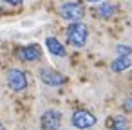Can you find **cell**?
I'll list each match as a JSON object with an SVG mask.
<instances>
[{
  "label": "cell",
  "instance_id": "7c38bea8",
  "mask_svg": "<svg viewBox=\"0 0 132 130\" xmlns=\"http://www.w3.org/2000/svg\"><path fill=\"white\" fill-rule=\"evenodd\" d=\"M118 54L119 56H128L130 53H132V47H128V45H118Z\"/></svg>",
  "mask_w": 132,
  "mask_h": 130
},
{
  "label": "cell",
  "instance_id": "9c48e42d",
  "mask_svg": "<svg viewBox=\"0 0 132 130\" xmlns=\"http://www.w3.org/2000/svg\"><path fill=\"white\" fill-rule=\"evenodd\" d=\"M130 65H132V62H130L128 56H119V58H116V60L112 62V71H114V72H121V71L128 69Z\"/></svg>",
  "mask_w": 132,
  "mask_h": 130
},
{
  "label": "cell",
  "instance_id": "3957f363",
  "mask_svg": "<svg viewBox=\"0 0 132 130\" xmlns=\"http://www.w3.org/2000/svg\"><path fill=\"white\" fill-rule=\"evenodd\" d=\"M71 123H72L74 128H80V130L90 128V126L96 125V116L90 114L89 110H76L71 117Z\"/></svg>",
  "mask_w": 132,
  "mask_h": 130
},
{
  "label": "cell",
  "instance_id": "277c9868",
  "mask_svg": "<svg viewBox=\"0 0 132 130\" xmlns=\"http://www.w3.org/2000/svg\"><path fill=\"white\" fill-rule=\"evenodd\" d=\"M7 85H9V89H13L16 92L24 90L27 87V76H26V72L20 71V69H11L7 72Z\"/></svg>",
  "mask_w": 132,
  "mask_h": 130
},
{
  "label": "cell",
  "instance_id": "52a82bcc",
  "mask_svg": "<svg viewBox=\"0 0 132 130\" xmlns=\"http://www.w3.org/2000/svg\"><path fill=\"white\" fill-rule=\"evenodd\" d=\"M42 56V49L36 45V44H31V45H26L18 51V58L24 60V62H35Z\"/></svg>",
  "mask_w": 132,
  "mask_h": 130
},
{
  "label": "cell",
  "instance_id": "5b68a950",
  "mask_svg": "<svg viewBox=\"0 0 132 130\" xmlns=\"http://www.w3.org/2000/svg\"><path fill=\"white\" fill-rule=\"evenodd\" d=\"M60 123H62V114L58 110H47V112H44V116L40 119V125L44 130H58Z\"/></svg>",
  "mask_w": 132,
  "mask_h": 130
},
{
  "label": "cell",
  "instance_id": "ba28073f",
  "mask_svg": "<svg viewBox=\"0 0 132 130\" xmlns=\"http://www.w3.org/2000/svg\"><path fill=\"white\" fill-rule=\"evenodd\" d=\"M45 45H47V49H49L51 54H54V56H65V47H63V44H60L54 36H49V38L45 40Z\"/></svg>",
  "mask_w": 132,
  "mask_h": 130
},
{
  "label": "cell",
  "instance_id": "30bf717a",
  "mask_svg": "<svg viewBox=\"0 0 132 130\" xmlns=\"http://www.w3.org/2000/svg\"><path fill=\"white\" fill-rule=\"evenodd\" d=\"M128 128V123L123 116H114L110 119V130H127Z\"/></svg>",
  "mask_w": 132,
  "mask_h": 130
},
{
  "label": "cell",
  "instance_id": "8fae6325",
  "mask_svg": "<svg viewBox=\"0 0 132 130\" xmlns=\"http://www.w3.org/2000/svg\"><path fill=\"white\" fill-rule=\"evenodd\" d=\"M114 13H116V7H114L112 4H109V2H107V4H101V6L98 7V15H100L101 18H110Z\"/></svg>",
  "mask_w": 132,
  "mask_h": 130
},
{
  "label": "cell",
  "instance_id": "4fadbf2b",
  "mask_svg": "<svg viewBox=\"0 0 132 130\" xmlns=\"http://www.w3.org/2000/svg\"><path fill=\"white\" fill-rule=\"evenodd\" d=\"M123 107H125V110L127 112H132V94L125 99V103H123Z\"/></svg>",
  "mask_w": 132,
  "mask_h": 130
},
{
  "label": "cell",
  "instance_id": "5bb4252c",
  "mask_svg": "<svg viewBox=\"0 0 132 130\" xmlns=\"http://www.w3.org/2000/svg\"><path fill=\"white\" fill-rule=\"evenodd\" d=\"M6 4H11V6H18V4H22L24 0H4Z\"/></svg>",
  "mask_w": 132,
  "mask_h": 130
},
{
  "label": "cell",
  "instance_id": "2e32d148",
  "mask_svg": "<svg viewBox=\"0 0 132 130\" xmlns=\"http://www.w3.org/2000/svg\"><path fill=\"white\" fill-rule=\"evenodd\" d=\"M89 2H100V0H89Z\"/></svg>",
  "mask_w": 132,
  "mask_h": 130
},
{
  "label": "cell",
  "instance_id": "7a4b0ae2",
  "mask_svg": "<svg viewBox=\"0 0 132 130\" xmlns=\"http://www.w3.org/2000/svg\"><path fill=\"white\" fill-rule=\"evenodd\" d=\"M60 13L65 20H71V22H80L83 16H85V9L80 2H67L60 7Z\"/></svg>",
  "mask_w": 132,
  "mask_h": 130
},
{
  "label": "cell",
  "instance_id": "9a60e30c",
  "mask_svg": "<svg viewBox=\"0 0 132 130\" xmlns=\"http://www.w3.org/2000/svg\"><path fill=\"white\" fill-rule=\"evenodd\" d=\"M0 130H6V128H4V125H2V123H0Z\"/></svg>",
  "mask_w": 132,
  "mask_h": 130
},
{
  "label": "cell",
  "instance_id": "6da1fadb",
  "mask_svg": "<svg viewBox=\"0 0 132 130\" xmlns=\"http://www.w3.org/2000/svg\"><path fill=\"white\" fill-rule=\"evenodd\" d=\"M89 38V29L81 22H72L67 29V42L72 47H83Z\"/></svg>",
  "mask_w": 132,
  "mask_h": 130
},
{
  "label": "cell",
  "instance_id": "8992f818",
  "mask_svg": "<svg viewBox=\"0 0 132 130\" xmlns=\"http://www.w3.org/2000/svg\"><path fill=\"white\" fill-rule=\"evenodd\" d=\"M40 80L49 87H60V85L65 83V76H62L58 71H53V69H42L40 71Z\"/></svg>",
  "mask_w": 132,
  "mask_h": 130
}]
</instances>
